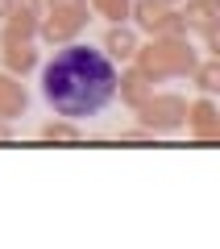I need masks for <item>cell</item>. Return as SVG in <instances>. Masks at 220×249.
Listing matches in <instances>:
<instances>
[{"label": "cell", "instance_id": "5bb4252c", "mask_svg": "<svg viewBox=\"0 0 220 249\" xmlns=\"http://www.w3.org/2000/svg\"><path fill=\"white\" fill-rule=\"evenodd\" d=\"M0 142H13V124L4 121V116H0Z\"/></svg>", "mask_w": 220, "mask_h": 249}, {"label": "cell", "instance_id": "2e32d148", "mask_svg": "<svg viewBox=\"0 0 220 249\" xmlns=\"http://www.w3.org/2000/svg\"><path fill=\"white\" fill-rule=\"evenodd\" d=\"M162 4H175V0H162Z\"/></svg>", "mask_w": 220, "mask_h": 249}, {"label": "cell", "instance_id": "ba28073f", "mask_svg": "<svg viewBox=\"0 0 220 249\" xmlns=\"http://www.w3.org/2000/svg\"><path fill=\"white\" fill-rule=\"evenodd\" d=\"M183 29H200V34L216 29V0H195V4H187Z\"/></svg>", "mask_w": 220, "mask_h": 249}, {"label": "cell", "instance_id": "7a4b0ae2", "mask_svg": "<svg viewBox=\"0 0 220 249\" xmlns=\"http://www.w3.org/2000/svg\"><path fill=\"white\" fill-rule=\"evenodd\" d=\"M137 121L150 129V133H175L187 124V104L179 96H146L137 104Z\"/></svg>", "mask_w": 220, "mask_h": 249}, {"label": "cell", "instance_id": "9c48e42d", "mask_svg": "<svg viewBox=\"0 0 220 249\" xmlns=\"http://www.w3.org/2000/svg\"><path fill=\"white\" fill-rule=\"evenodd\" d=\"M4 62H9V71H34L37 50L29 42H4Z\"/></svg>", "mask_w": 220, "mask_h": 249}, {"label": "cell", "instance_id": "6da1fadb", "mask_svg": "<svg viewBox=\"0 0 220 249\" xmlns=\"http://www.w3.org/2000/svg\"><path fill=\"white\" fill-rule=\"evenodd\" d=\"M116 75L121 71L104 50L67 42L42 67V96L54 108V116L88 121V116H100L116 100Z\"/></svg>", "mask_w": 220, "mask_h": 249}, {"label": "cell", "instance_id": "5b68a950", "mask_svg": "<svg viewBox=\"0 0 220 249\" xmlns=\"http://www.w3.org/2000/svg\"><path fill=\"white\" fill-rule=\"evenodd\" d=\"M104 54H108L112 62H133V58L141 54V50H137V34L125 29L121 21H116V25L104 34Z\"/></svg>", "mask_w": 220, "mask_h": 249}, {"label": "cell", "instance_id": "52a82bcc", "mask_svg": "<svg viewBox=\"0 0 220 249\" xmlns=\"http://www.w3.org/2000/svg\"><path fill=\"white\" fill-rule=\"evenodd\" d=\"M25 108H29L25 88H21L13 75H0V116H4V121H13V116H21Z\"/></svg>", "mask_w": 220, "mask_h": 249}, {"label": "cell", "instance_id": "8992f818", "mask_svg": "<svg viewBox=\"0 0 220 249\" xmlns=\"http://www.w3.org/2000/svg\"><path fill=\"white\" fill-rule=\"evenodd\" d=\"M150 91H154V79H150L146 71H141V67H133V71L116 75V96H121L125 104H133V108H137L141 100L150 96Z\"/></svg>", "mask_w": 220, "mask_h": 249}, {"label": "cell", "instance_id": "4fadbf2b", "mask_svg": "<svg viewBox=\"0 0 220 249\" xmlns=\"http://www.w3.org/2000/svg\"><path fill=\"white\" fill-rule=\"evenodd\" d=\"M96 9L104 13V17H112V25H116V21L129 17V0H96Z\"/></svg>", "mask_w": 220, "mask_h": 249}, {"label": "cell", "instance_id": "7c38bea8", "mask_svg": "<svg viewBox=\"0 0 220 249\" xmlns=\"http://www.w3.org/2000/svg\"><path fill=\"white\" fill-rule=\"evenodd\" d=\"M187 121L195 124V133H200V137H216V108H212V100H200Z\"/></svg>", "mask_w": 220, "mask_h": 249}, {"label": "cell", "instance_id": "9a60e30c", "mask_svg": "<svg viewBox=\"0 0 220 249\" xmlns=\"http://www.w3.org/2000/svg\"><path fill=\"white\" fill-rule=\"evenodd\" d=\"M13 13V0H0V17H9Z\"/></svg>", "mask_w": 220, "mask_h": 249}, {"label": "cell", "instance_id": "30bf717a", "mask_svg": "<svg viewBox=\"0 0 220 249\" xmlns=\"http://www.w3.org/2000/svg\"><path fill=\"white\" fill-rule=\"evenodd\" d=\"M37 137L42 142H79V121H67V116H58V121H46L42 129H37Z\"/></svg>", "mask_w": 220, "mask_h": 249}, {"label": "cell", "instance_id": "277c9868", "mask_svg": "<svg viewBox=\"0 0 220 249\" xmlns=\"http://www.w3.org/2000/svg\"><path fill=\"white\" fill-rule=\"evenodd\" d=\"M129 17H137V25L150 34H183V17L162 0H129Z\"/></svg>", "mask_w": 220, "mask_h": 249}, {"label": "cell", "instance_id": "3957f363", "mask_svg": "<svg viewBox=\"0 0 220 249\" xmlns=\"http://www.w3.org/2000/svg\"><path fill=\"white\" fill-rule=\"evenodd\" d=\"M150 50H158V58H154V54L141 58V71L150 75V79H158V75H166V71L187 75L195 67V54H191L187 42H158V46H150Z\"/></svg>", "mask_w": 220, "mask_h": 249}, {"label": "cell", "instance_id": "8fae6325", "mask_svg": "<svg viewBox=\"0 0 220 249\" xmlns=\"http://www.w3.org/2000/svg\"><path fill=\"white\" fill-rule=\"evenodd\" d=\"M191 71H195V88H200L203 96H216V91H220V62H216V58L195 62Z\"/></svg>", "mask_w": 220, "mask_h": 249}]
</instances>
